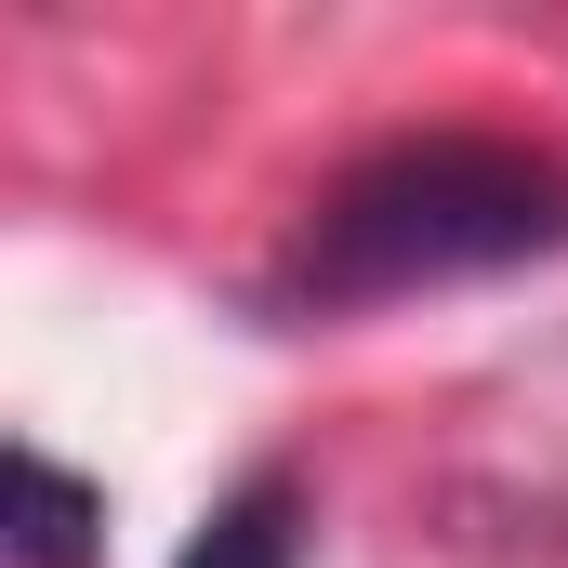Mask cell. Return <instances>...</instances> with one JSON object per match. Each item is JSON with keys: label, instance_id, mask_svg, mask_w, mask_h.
I'll list each match as a JSON object with an SVG mask.
<instances>
[{"label": "cell", "instance_id": "6da1fadb", "mask_svg": "<svg viewBox=\"0 0 568 568\" xmlns=\"http://www.w3.org/2000/svg\"><path fill=\"white\" fill-rule=\"evenodd\" d=\"M568 252V159L556 145H503V133H410L371 145L317 225H304V291L317 304H397L436 278H489Z\"/></svg>", "mask_w": 568, "mask_h": 568}, {"label": "cell", "instance_id": "7a4b0ae2", "mask_svg": "<svg viewBox=\"0 0 568 568\" xmlns=\"http://www.w3.org/2000/svg\"><path fill=\"white\" fill-rule=\"evenodd\" d=\"M93 529H106V489L67 476L53 449H13V556H27V568H80Z\"/></svg>", "mask_w": 568, "mask_h": 568}, {"label": "cell", "instance_id": "3957f363", "mask_svg": "<svg viewBox=\"0 0 568 568\" xmlns=\"http://www.w3.org/2000/svg\"><path fill=\"white\" fill-rule=\"evenodd\" d=\"M185 568H291V476H252L212 503V529L185 542Z\"/></svg>", "mask_w": 568, "mask_h": 568}]
</instances>
